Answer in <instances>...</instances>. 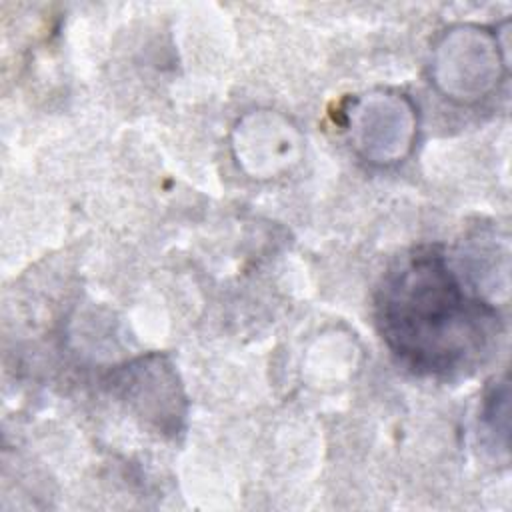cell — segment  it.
Returning <instances> with one entry per match:
<instances>
[{
	"mask_svg": "<svg viewBox=\"0 0 512 512\" xmlns=\"http://www.w3.org/2000/svg\"><path fill=\"white\" fill-rule=\"evenodd\" d=\"M112 388L160 432L174 434L184 420V396L172 364L158 354L134 360L112 374Z\"/></svg>",
	"mask_w": 512,
	"mask_h": 512,
	"instance_id": "cell-2",
	"label": "cell"
},
{
	"mask_svg": "<svg viewBox=\"0 0 512 512\" xmlns=\"http://www.w3.org/2000/svg\"><path fill=\"white\" fill-rule=\"evenodd\" d=\"M376 324L390 352L424 376L474 368L500 332L496 308L464 288L436 246L414 250L384 276Z\"/></svg>",
	"mask_w": 512,
	"mask_h": 512,
	"instance_id": "cell-1",
	"label": "cell"
},
{
	"mask_svg": "<svg viewBox=\"0 0 512 512\" xmlns=\"http://www.w3.org/2000/svg\"><path fill=\"white\" fill-rule=\"evenodd\" d=\"M352 138L372 162L402 158L414 136V108L402 94H370L354 114Z\"/></svg>",
	"mask_w": 512,
	"mask_h": 512,
	"instance_id": "cell-3",
	"label": "cell"
}]
</instances>
